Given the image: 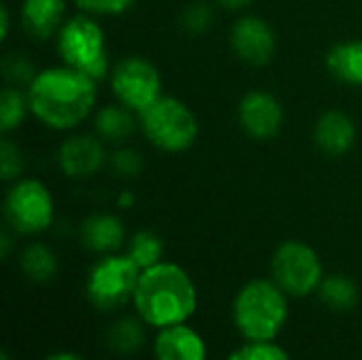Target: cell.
I'll return each instance as SVG.
<instances>
[{
    "instance_id": "1",
    "label": "cell",
    "mask_w": 362,
    "mask_h": 360,
    "mask_svg": "<svg viewBox=\"0 0 362 360\" xmlns=\"http://www.w3.org/2000/svg\"><path fill=\"white\" fill-rule=\"evenodd\" d=\"M28 102L34 117L57 132L81 125L95 104V81L70 66L38 72L28 85Z\"/></svg>"
},
{
    "instance_id": "2",
    "label": "cell",
    "mask_w": 362,
    "mask_h": 360,
    "mask_svg": "<svg viewBox=\"0 0 362 360\" xmlns=\"http://www.w3.org/2000/svg\"><path fill=\"white\" fill-rule=\"evenodd\" d=\"M136 316L153 329L185 325L197 312V289L193 278L176 263L161 261L142 269L134 299Z\"/></svg>"
},
{
    "instance_id": "3",
    "label": "cell",
    "mask_w": 362,
    "mask_h": 360,
    "mask_svg": "<svg viewBox=\"0 0 362 360\" xmlns=\"http://www.w3.org/2000/svg\"><path fill=\"white\" fill-rule=\"evenodd\" d=\"M231 316L246 342H276L288 320V295L272 278L248 280L233 299Z\"/></svg>"
},
{
    "instance_id": "4",
    "label": "cell",
    "mask_w": 362,
    "mask_h": 360,
    "mask_svg": "<svg viewBox=\"0 0 362 360\" xmlns=\"http://www.w3.org/2000/svg\"><path fill=\"white\" fill-rule=\"evenodd\" d=\"M140 125L144 136L165 153H182L191 149L199 132L193 110L178 98L168 95H161L140 112Z\"/></svg>"
},
{
    "instance_id": "5",
    "label": "cell",
    "mask_w": 362,
    "mask_h": 360,
    "mask_svg": "<svg viewBox=\"0 0 362 360\" xmlns=\"http://www.w3.org/2000/svg\"><path fill=\"white\" fill-rule=\"evenodd\" d=\"M142 269L125 255H102L87 274L85 293L93 308L112 312L134 299Z\"/></svg>"
},
{
    "instance_id": "6",
    "label": "cell",
    "mask_w": 362,
    "mask_h": 360,
    "mask_svg": "<svg viewBox=\"0 0 362 360\" xmlns=\"http://www.w3.org/2000/svg\"><path fill=\"white\" fill-rule=\"evenodd\" d=\"M57 51L66 66L81 70L93 81L102 79L108 70L104 30L87 15L72 17L59 28Z\"/></svg>"
},
{
    "instance_id": "7",
    "label": "cell",
    "mask_w": 362,
    "mask_h": 360,
    "mask_svg": "<svg viewBox=\"0 0 362 360\" xmlns=\"http://www.w3.org/2000/svg\"><path fill=\"white\" fill-rule=\"evenodd\" d=\"M272 280L288 297H308L325 280V267L318 252L299 240L282 242L272 257Z\"/></svg>"
},
{
    "instance_id": "8",
    "label": "cell",
    "mask_w": 362,
    "mask_h": 360,
    "mask_svg": "<svg viewBox=\"0 0 362 360\" xmlns=\"http://www.w3.org/2000/svg\"><path fill=\"white\" fill-rule=\"evenodd\" d=\"M53 197L49 189L36 180L25 178L15 182L4 197V216L13 231L21 236L42 233L53 223Z\"/></svg>"
},
{
    "instance_id": "9",
    "label": "cell",
    "mask_w": 362,
    "mask_h": 360,
    "mask_svg": "<svg viewBox=\"0 0 362 360\" xmlns=\"http://www.w3.org/2000/svg\"><path fill=\"white\" fill-rule=\"evenodd\" d=\"M110 85L117 100L138 115L161 98V76L144 57L121 59L112 68Z\"/></svg>"
},
{
    "instance_id": "10",
    "label": "cell",
    "mask_w": 362,
    "mask_h": 360,
    "mask_svg": "<svg viewBox=\"0 0 362 360\" xmlns=\"http://www.w3.org/2000/svg\"><path fill=\"white\" fill-rule=\"evenodd\" d=\"M231 47L235 55L250 66H265L276 51V34L272 25L257 15H246L231 30Z\"/></svg>"
},
{
    "instance_id": "11",
    "label": "cell",
    "mask_w": 362,
    "mask_h": 360,
    "mask_svg": "<svg viewBox=\"0 0 362 360\" xmlns=\"http://www.w3.org/2000/svg\"><path fill=\"white\" fill-rule=\"evenodd\" d=\"M238 119L250 138L269 140L280 132L284 110L276 95L267 91H248L238 106Z\"/></svg>"
},
{
    "instance_id": "12",
    "label": "cell",
    "mask_w": 362,
    "mask_h": 360,
    "mask_svg": "<svg viewBox=\"0 0 362 360\" xmlns=\"http://www.w3.org/2000/svg\"><path fill=\"white\" fill-rule=\"evenodd\" d=\"M155 360H208V344L199 331L185 325L159 329L153 339Z\"/></svg>"
},
{
    "instance_id": "13",
    "label": "cell",
    "mask_w": 362,
    "mask_h": 360,
    "mask_svg": "<svg viewBox=\"0 0 362 360\" xmlns=\"http://www.w3.org/2000/svg\"><path fill=\"white\" fill-rule=\"evenodd\" d=\"M59 168L70 178L93 176L104 163V146L93 136H72L64 140L57 153Z\"/></svg>"
},
{
    "instance_id": "14",
    "label": "cell",
    "mask_w": 362,
    "mask_h": 360,
    "mask_svg": "<svg viewBox=\"0 0 362 360\" xmlns=\"http://www.w3.org/2000/svg\"><path fill=\"white\" fill-rule=\"evenodd\" d=\"M314 140L318 149L331 157L346 155L354 142H356V127L352 117H348L341 110H329L325 112L314 127Z\"/></svg>"
},
{
    "instance_id": "15",
    "label": "cell",
    "mask_w": 362,
    "mask_h": 360,
    "mask_svg": "<svg viewBox=\"0 0 362 360\" xmlns=\"http://www.w3.org/2000/svg\"><path fill=\"white\" fill-rule=\"evenodd\" d=\"M125 240L123 223L112 214H93L81 227V242L87 250L110 255L121 248Z\"/></svg>"
},
{
    "instance_id": "16",
    "label": "cell",
    "mask_w": 362,
    "mask_h": 360,
    "mask_svg": "<svg viewBox=\"0 0 362 360\" xmlns=\"http://www.w3.org/2000/svg\"><path fill=\"white\" fill-rule=\"evenodd\" d=\"M64 0H23L21 23L32 38H49L64 19Z\"/></svg>"
},
{
    "instance_id": "17",
    "label": "cell",
    "mask_w": 362,
    "mask_h": 360,
    "mask_svg": "<svg viewBox=\"0 0 362 360\" xmlns=\"http://www.w3.org/2000/svg\"><path fill=\"white\" fill-rule=\"evenodd\" d=\"M333 76L348 85H362V40H346L335 45L327 55Z\"/></svg>"
},
{
    "instance_id": "18",
    "label": "cell",
    "mask_w": 362,
    "mask_h": 360,
    "mask_svg": "<svg viewBox=\"0 0 362 360\" xmlns=\"http://www.w3.org/2000/svg\"><path fill=\"white\" fill-rule=\"evenodd\" d=\"M144 323L140 318H119L106 333L108 348L121 356L136 354L144 346Z\"/></svg>"
},
{
    "instance_id": "19",
    "label": "cell",
    "mask_w": 362,
    "mask_h": 360,
    "mask_svg": "<svg viewBox=\"0 0 362 360\" xmlns=\"http://www.w3.org/2000/svg\"><path fill=\"white\" fill-rule=\"evenodd\" d=\"M134 110H129L123 104H112V106H104L98 115H95V132L100 138L104 140H125L132 136L134 132Z\"/></svg>"
},
{
    "instance_id": "20",
    "label": "cell",
    "mask_w": 362,
    "mask_h": 360,
    "mask_svg": "<svg viewBox=\"0 0 362 360\" xmlns=\"http://www.w3.org/2000/svg\"><path fill=\"white\" fill-rule=\"evenodd\" d=\"M19 263H21L23 276L36 284L49 282L57 274V259H55L53 250L47 248L45 244H30L21 252Z\"/></svg>"
},
{
    "instance_id": "21",
    "label": "cell",
    "mask_w": 362,
    "mask_h": 360,
    "mask_svg": "<svg viewBox=\"0 0 362 360\" xmlns=\"http://www.w3.org/2000/svg\"><path fill=\"white\" fill-rule=\"evenodd\" d=\"M322 303L333 310H350L358 301V286L348 276H327L318 289Z\"/></svg>"
},
{
    "instance_id": "22",
    "label": "cell",
    "mask_w": 362,
    "mask_h": 360,
    "mask_svg": "<svg viewBox=\"0 0 362 360\" xmlns=\"http://www.w3.org/2000/svg\"><path fill=\"white\" fill-rule=\"evenodd\" d=\"M127 257L140 267V269H148L157 263H161L163 257V242L155 231L142 229L138 233H134L127 242Z\"/></svg>"
},
{
    "instance_id": "23",
    "label": "cell",
    "mask_w": 362,
    "mask_h": 360,
    "mask_svg": "<svg viewBox=\"0 0 362 360\" xmlns=\"http://www.w3.org/2000/svg\"><path fill=\"white\" fill-rule=\"evenodd\" d=\"M28 108V93H21L17 87H4L0 93V129L6 134L19 127Z\"/></svg>"
},
{
    "instance_id": "24",
    "label": "cell",
    "mask_w": 362,
    "mask_h": 360,
    "mask_svg": "<svg viewBox=\"0 0 362 360\" xmlns=\"http://www.w3.org/2000/svg\"><path fill=\"white\" fill-rule=\"evenodd\" d=\"M227 360H293L291 354L276 342H246L235 348Z\"/></svg>"
},
{
    "instance_id": "25",
    "label": "cell",
    "mask_w": 362,
    "mask_h": 360,
    "mask_svg": "<svg viewBox=\"0 0 362 360\" xmlns=\"http://www.w3.org/2000/svg\"><path fill=\"white\" fill-rule=\"evenodd\" d=\"M21 168H23V163H21L19 149L4 138L0 144V176L4 180H13L21 174Z\"/></svg>"
},
{
    "instance_id": "26",
    "label": "cell",
    "mask_w": 362,
    "mask_h": 360,
    "mask_svg": "<svg viewBox=\"0 0 362 360\" xmlns=\"http://www.w3.org/2000/svg\"><path fill=\"white\" fill-rule=\"evenodd\" d=\"M89 15H121L136 0H74Z\"/></svg>"
},
{
    "instance_id": "27",
    "label": "cell",
    "mask_w": 362,
    "mask_h": 360,
    "mask_svg": "<svg viewBox=\"0 0 362 360\" xmlns=\"http://www.w3.org/2000/svg\"><path fill=\"white\" fill-rule=\"evenodd\" d=\"M212 21V13L206 4H193L187 8L185 13V25L191 30V32H202L210 25Z\"/></svg>"
},
{
    "instance_id": "28",
    "label": "cell",
    "mask_w": 362,
    "mask_h": 360,
    "mask_svg": "<svg viewBox=\"0 0 362 360\" xmlns=\"http://www.w3.org/2000/svg\"><path fill=\"white\" fill-rule=\"evenodd\" d=\"M112 163H115V168L119 172H125V174H138V170H140V159L132 151H119V153H115Z\"/></svg>"
},
{
    "instance_id": "29",
    "label": "cell",
    "mask_w": 362,
    "mask_h": 360,
    "mask_svg": "<svg viewBox=\"0 0 362 360\" xmlns=\"http://www.w3.org/2000/svg\"><path fill=\"white\" fill-rule=\"evenodd\" d=\"M0 23H2V36L0 38H6L8 36V23H11V15H8V6L6 4H2V8H0Z\"/></svg>"
},
{
    "instance_id": "30",
    "label": "cell",
    "mask_w": 362,
    "mask_h": 360,
    "mask_svg": "<svg viewBox=\"0 0 362 360\" xmlns=\"http://www.w3.org/2000/svg\"><path fill=\"white\" fill-rule=\"evenodd\" d=\"M221 6H225V8H229V11H238V8H244V6H248L250 4V0H216Z\"/></svg>"
},
{
    "instance_id": "31",
    "label": "cell",
    "mask_w": 362,
    "mask_h": 360,
    "mask_svg": "<svg viewBox=\"0 0 362 360\" xmlns=\"http://www.w3.org/2000/svg\"><path fill=\"white\" fill-rule=\"evenodd\" d=\"M45 360H85L83 356H78V354H74V352H66V350H62V352H53V354H49Z\"/></svg>"
},
{
    "instance_id": "32",
    "label": "cell",
    "mask_w": 362,
    "mask_h": 360,
    "mask_svg": "<svg viewBox=\"0 0 362 360\" xmlns=\"http://www.w3.org/2000/svg\"><path fill=\"white\" fill-rule=\"evenodd\" d=\"M8 250H11V238H8V233H2V240H0V257L6 259L8 257Z\"/></svg>"
},
{
    "instance_id": "33",
    "label": "cell",
    "mask_w": 362,
    "mask_h": 360,
    "mask_svg": "<svg viewBox=\"0 0 362 360\" xmlns=\"http://www.w3.org/2000/svg\"><path fill=\"white\" fill-rule=\"evenodd\" d=\"M134 202V197H132V193H125V195H121L119 197V204L123 206V208H129V204Z\"/></svg>"
},
{
    "instance_id": "34",
    "label": "cell",
    "mask_w": 362,
    "mask_h": 360,
    "mask_svg": "<svg viewBox=\"0 0 362 360\" xmlns=\"http://www.w3.org/2000/svg\"><path fill=\"white\" fill-rule=\"evenodd\" d=\"M0 360H11V356H8V352H6V350H2V354H0Z\"/></svg>"
}]
</instances>
